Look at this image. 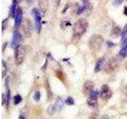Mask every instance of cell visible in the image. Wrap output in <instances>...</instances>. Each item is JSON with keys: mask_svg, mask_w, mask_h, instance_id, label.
<instances>
[{"mask_svg": "<svg viewBox=\"0 0 127 119\" xmlns=\"http://www.w3.org/2000/svg\"><path fill=\"white\" fill-rule=\"evenodd\" d=\"M87 28H88V22L85 18H79L74 24L73 32L75 36H81L85 33Z\"/></svg>", "mask_w": 127, "mask_h": 119, "instance_id": "1", "label": "cell"}, {"mask_svg": "<svg viewBox=\"0 0 127 119\" xmlns=\"http://www.w3.org/2000/svg\"><path fill=\"white\" fill-rule=\"evenodd\" d=\"M104 42V38H103L101 35L95 34L91 37L89 40V47L92 51H98L100 48L103 45Z\"/></svg>", "mask_w": 127, "mask_h": 119, "instance_id": "2", "label": "cell"}, {"mask_svg": "<svg viewBox=\"0 0 127 119\" xmlns=\"http://www.w3.org/2000/svg\"><path fill=\"white\" fill-rule=\"evenodd\" d=\"M25 48L23 45H19L15 49V62L18 65L21 64L25 58Z\"/></svg>", "mask_w": 127, "mask_h": 119, "instance_id": "3", "label": "cell"}, {"mask_svg": "<svg viewBox=\"0 0 127 119\" xmlns=\"http://www.w3.org/2000/svg\"><path fill=\"white\" fill-rule=\"evenodd\" d=\"M32 15L33 16L34 20H35V26L36 29H37V33H40L41 30V12H40L39 9L37 8H33V10H32Z\"/></svg>", "mask_w": 127, "mask_h": 119, "instance_id": "4", "label": "cell"}, {"mask_svg": "<svg viewBox=\"0 0 127 119\" xmlns=\"http://www.w3.org/2000/svg\"><path fill=\"white\" fill-rule=\"evenodd\" d=\"M119 66L118 63V60L116 58H111L110 59L108 62H107L106 65L104 67V70L106 73H112L114 71L116 70Z\"/></svg>", "mask_w": 127, "mask_h": 119, "instance_id": "5", "label": "cell"}, {"mask_svg": "<svg viewBox=\"0 0 127 119\" xmlns=\"http://www.w3.org/2000/svg\"><path fill=\"white\" fill-rule=\"evenodd\" d=\"M99 94H100V97L106 100V99H109L111 96H112V91H111V90L110 89L108 85L104 84L101 87Z\"/></svg>", "mask_w": 127, "mask_h": 119, "instance_id": "6", "label": "cell"}, {"mask_svg": "<svg viewBox=\"0 0 127 119\" xmlns=\"http://www.w3.org/2000/svg\"><path fill=\"white\" fill-rule=\"evenodd\" d=\"M22 41V35L19 33V31L15 30L13 33V37H12V41H11V47L14 48L15 49L17 48L20 42Z\"/></svg>", "mask_w": 127, "mask_h": 119, "instance_id": "7", "label": "cell"}, {"mask_svg": "<svg viewBox=\"0 0 127 119\" xmlns=\"http://www.w3.org/2000/svg\"><path fill=\"white\" fill-rule=\"evenodd\" d=\"M23 18V14H22V10L21 8H18L17 12H16V15L14 17V22H15V26H19L21 25Z\"/></svg>", "mask_w": 127, "mask_h": 119, "instance_id": "8", "label": "cell"}, {"mask_svg": "<svg viewBox=\"0 0 127 119\" xmlns=\"http://www.w3.org/2000/svg\"><path fill=\"white\" fill-rule=\"evenodd\" d=\"M93 87H94V83L91 80H87L84 83V84H83V92L85 94H87V93H90L91 90H93Z\"/></svg>", "mask_w": 127, "mask_h": 119, "instance_id": "9", "label": "cell"}, {"mask_svg": "<svg viewBox=\"0 0 127 119\" xmlns=\"http://www.w3.org/2000/svg\"><path fill=\"white\" fill-rule=\"evenodd\" d=\"M104 63H105V58L104 57L99 58L98 60V61L96 62V64H95V73L100 71L102 67H105L104 66Z\"/></svg>", "mask_w": 127, "mask_h": 119, "instance_id": "10", "label": "cell"}, {"mask_svg": "<svg viewBox=\"0 0 127 119\" xmlns=\"http://www.w3.org/2000/svg\"><path fill=\"white\" fill-rule=\"evenodd\" d=\"M119 55L122 58H125L127 57V37L123 41L122 43V47L121 50L119 51Z\"/></svg>", "mask_w": 127, "mask_h": 119, "instance_id": "11", "label": "cell"}, {"mask_svg": "<svg viewBox=\"0 0 127 119\" xmlns=\"http://www.w3.org/2000/svg\"><path fill=\"white\" fill-rule=\"evenodd\" d=\"M23 30L25 32V33L27 34V36L30 35L32 27H31V24H30V22L29 19L25 20V22H24V25H23Z\"/></svg>", "mask_w": 127, "mask_h": 119, "instance_id": "12", "label": "cell"}, {"mask_svg": "<svg viewBox=\"0 0 127 119\" xmlns=\"http://www.w3.org/2000/svg\"><path fill=\"white\" fill-rule=\"evenodd\" d=\"M64 107V101L61 97H58L56 100V102L54 104V108L56 111H61Z\"/></svg>", "mask_w": 127, "mask_h": 119, "instance_id": "13", "label": "cell"}, {"mask_svg": "<svg viewBox=\"0 0 127 119\" xmlns=\"http://www.w3.org/2000/svg\"><path fill=\"white\" fill-rule=\"evenodd\" d=\"M17 4H18L17 0H14V1L12 2V5L10 7V17H15L16 12H17V10H16Z\"/></svg>", "mask_w": 127, "mask_h": 119, "instance_id": "14", "label": "cell"}, {"mask_svg": "<svg viewBox=\"0 0 127 119\" xmlns=\"http://www.w3.org/2000/svg\"><path fill=\"white\" fill-rule=\"evenodd\" d=\"M120 34H122L121 27H119L118 26H113L112 30H111V36H112V37H117V36Z\"/></svg>", "mask_w": 127, "mask_h": 119, "instance_id": "15", "label": "cell"}, {"mask_svg": "<svg viewBox=\"0 0 127 119\" xmlns=\"http://www.w3.org/2000/svg\"><path fill=\"white\" fill-rule=\"evenodd\" d=\"M56 75H57V77L60 79L61 81H62L63 83L65 82V77L64 75V73L61 71H57V72H56Z\"/></svg>", "mask_w": 127, "mask_h": 119, "instance_id": "16", "label": "cell"}, {"mask_svg": "<svg viewBox=\"0 0 127 119\" xmlns=\"http://www.w3.org/2000/svg\"><path fill=\"white\" fill-rule=\"evenodd\" d=\"M47 2H46V1H40L39 2V6L44 12L46 11L47 8H48V3Z\"/></svg>", "mask_w": 127, "mask_h": 119, "instance_id": "17", "label": "cell"}, {"mask_svg": "<svg viewBox=\"0 0 127 119\" xmlns=\"http://www.w3.org/2000/svg\"><path fill=\"white\" fill-rule=\"evenodd\" d=\"M87 103L88 105L91 106H93V107H96L98 105V102H97V99H91V98H88L87 99Z\"/></svg>", "mask_w": 127, "mask_h": 119, "instance_id": "18", "label": "cell"}, {"mask_svg": "<svg viewBox=\"0 0 127 119\" xmlns=\"http://www.w3.org/2000/svg\"><path fill=\"white\" fill-rule=\"evenodd\" d=\"M98 95V90H91L89 93V98L91 99H97Z\"/></svg>", "mask_w": 127, "mask_h": 119, "instance_id": "19", "label": "cell"}, {"mask_svg": "<svg viewBox=\"0 0 127 119\" xmlns=\"http://www.w3.org/2000/svg\"><path fill=\"white\" fill-rule=\"evenodd\" d=\"M122 39L124 41L127 37V23L125 25V26L123 27V29L122 30Z\"/></svg>", "mask_w": 127, "mask_h": 119, "instance_id": "20", "label": "cell"}, {"mask_svg": "<svg viewBox=\"0 0 127 119\" xmlns=\"http://www.w3.org/2000/svg\"><path fill=\"white\" fill-rule=\"evenodd\" d=\"M22 96L20 94H16L15 96L14 97V105H18L19 104L20 102H22Z\"/></svg>", "mask_w": 127, "mask_h": 119, "instance_id": "21", "label": "cell"}, {"mask_svg": "<svg viewBox=\"0 0 127 119\" xmlns=\"http://www.w3.org/2000/svg\"><path fill=\"white\" fill-rule=\"evenodd\" d=\"M2 77L5 76V75L6 73V71H7V65H6V63H5V61L2 60Z\"/></svg>", "mask_w": 127, "mask_h": 119, "instance_id": "22", "label": "cell"}, {"mask_svg": "<svg viewBox=\"0 0 127 119\" xmlns=\"http://www.w3.org/2000/svg\"><path fill=\"white\" fill-rule=\"evenodd\" d=\"M33 98H34V100L36 102H38L40 100V98H41V92H40L39 90H36L34 92Z\"/></svg>", "mask_w": 127, "mask_h": 119, "instance_id": "23", "label": "cell"}, {"mask_svg": "<svg viewBox=\"0 0 127 119\" xmlns=\"http://www.w3.org/2000/svg\"><path fill=\"white\" fill-rule=\"evenodd\" d=\"M83 6L86 7V10H91L92 9V6H91V3L88 1H84L83 0Z\"/></svg>", "mask_w": 127, "mask_h": 119, "instance_id": "24", "label": "cell"}, {"mask_svg": "<svg viewBox=\"0 0 127 119\" xmlns=\"http://www.w3.org/2000/svg\"><path fill=\"white\" fill-rule=\"evenodd\" d=\"M65 102H66V104L67 105H73L74 103H75V101H74V99L72 97H67V99L65 100Z\"/></svg>", "mask_w": 127, "mask_h": 119, "instance_id": "25", "label": "cell"}, {"mask_svg": "<svg viewBox=\"0 0 127 119\" xmlns=\"http://www.w3.org/2000/svg\"><path fill=\"white\" fill-rule=\"evenodd\" d=\"M55 108H54V105H51L49 106V108H48V113L49 114H53L55 113Z\"/></svg>", "mask_w": 127, "mask_h": 119, "instance_id": "26", "label": "cell"}, {"mask_svg": "<svg viewBox=\"0 0 127 119\" xmlns=\"http://www.w3.org/2000/svg\"><path fill=\"white\" fill-rule=\"evenodd\" d=\"M86 10V7L84 6H79L78 8V10H77V14H81L83 12H84Z\"/></svg>", "mask_w": 127, "mask_h": 119, "instance_id": "27", "label": "cell"}, {"mask_svg": "<svg viewBox=\"0 0 127 119\" xmlns=\"http://www.w3.org/2000/svg\"><path fill=\"white\" fill-rule=\"evenodd\" d=\"M10 90L8 89L7 94H6V105H7V106L10 103Z\"/></svg>", "mask_w": 127, "mask_h": 119, "instance_id": "28", "label": "cell"}, {"mask_svg": "<svg viewBox=\"0 0 127 119\" xmlns=\"http://www.w3.org/2000/svg\"><path fill=\"white\" fill-rule=\"evenodd\" d=\"M7 22H8V19H5L3 20V22L2 23V31L6 29V23L7 24Z\"/></svg>", "mask_w": 127, "mask_h": 119, "instance_id": "29", "label": "cell"}, {"mask_svg": "<svg viewBox=\"0 0 127 119\" xmlns=\"http://www.w3.org/2000/svg\"><path fill=\"white\" fill-rule=\"evenodd\" d=\"M107 45H108L109 48H111V47H113V46H115V44L112 43L111 41H107Z\"/></svg>", "mask_w": 127, "mask_h": 119, "instance_id": "30", "label": "cell"}, {"mask_svg": "<svg viewBox=\"0 0 127 119\" xmlns=\"http://www.w3.org/2000/svg\"><path fill=\"white\" fill-rule=\"evenodd\" d=\"M2 105H4L5 104V100H6V98L5 94H2Z\"/></svg>", "mask_w": 127, "mask_h": 119, "instance_id": "31", "label": "cell"}, {"mask_svg": "<svg viewBox=\"0 0 127 119\" xmlns=\"http://www.w3.org/2000/svg\"><path fill=\"white\" fill-rule=\"evenodd\" d=\"M123 1L122 0H119V1H114V4H115V5H118V4L122 3Z\"/></svg>", "mask_w": 127, "mask_h": 119, "instance_id": "32", "label": "cell"}, {"mask_svg": "<svg viewBox=\"0 0 127 119\" xmlns=\"http://www.w3.org/2000/svg\"><path fill=\"white\" fill-rule=\"evenodd\" d=\"M124 14H125V15L127 16V6L124 7Z\"/></svg>", "mask_w": 127, "mask_h": 119, "instance_id": "33", "label": "cell"}, {"mask_svg": "<svg viewBox=\"0 0 127 119\" xmlns=\"http://www.w3.org/2000/svg\"><path fill=\"white\" fill-rule=\"evenodd\" d=\"M6 45H7V43H5V44L3 45V46H2V51L5 50V47H6Z\"/></svg>", "mask_w": 127, "mask_h": 119, "instance_id": "34", "label": "cell"}, {"mask_svg": "<svg viewBox=\"0 0 127 119\" xmlns=\"http://www.w3.org/2000/svg\"><path fill=\"white\" fill-rule=\"evenodd\" d=\"M19 119H25V118H24V116H22V115H20Z\"/></svg>", "mask_w": 127, "mask_h": 119, "instance_id": "35", "label": "cell"}, {"mask_svg": "<svg viewBox=\"0 0 127 119\" xmlns=\"http://www.w3.org/2000/svg\"><path fill=\"white\" fill-rule=\"evenodd\" d=\"M102 119H109V118H108V116H106V115H105V116L102 118Z\"/></svg>", "mask_w": 127, "mask_h": 119, "instance_id": "36", "label": "cell"}, {"mask_svg": "<svg viewBox=\"0 0 127 119\" xmlns=\"http://www.w3.org/2000/svg\"><path fill=\"white\" fill-rule=\"evenodd\" d=\"M67 60H69L68 58L67 59H63V61H67Z\"/></svg>", "mask_w": 127, "mask_h": 119, "instance_id": "37", "label": "cell"}, {"mask_svg": "<svg viewBox=\"0 0 127 119\" xmlns=\"http://www.w3.org/2000/svg\"><path fill=\"white\" fill-rule=\"evenodd\" d=\"M91 119H97V118H91Z\"/></svg>", "mask_w": 127, "mask_h": 119, "instance_id": "38", "label": "cell"}]
</instances>
